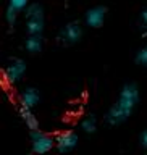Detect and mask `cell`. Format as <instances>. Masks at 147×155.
<instances>
[{
  "mask_svg": "<svg viewBox=\"0 0 147 155\" xmlns=\"http://www.w3.org/2000/svg\"><path fill=\"white\" fill-rule=\"evenodd\" d=\"M139 102V89L138 86L129 82V84H125L123 89L120 91L118 100L116 104L112 107V108L107 111L105 115V121L112 126H116L120 123H123L131 116V113L134 111L136 105Z\"/></svg>",
  "mask_w": 147,
  "mask_h": 155,
  "instance_id": "6da1fadb",
  "label": "cell"
},
{
  "mask_svg": "<svg viewBox=\"0 0 147 155\" xmlns=\"http://www.w3.org/2000/svg\"><path fill=\"white\" fill-rule=\"evenodd\" d=\"M26 31L29 36L42 34L44 31V10L39 3H32L26 8Z\"/></svg>",
  "mask_w": 147,
  "mask_h": 155,
  "instance_id": "7a4b0ae2",
  "label": "cell"
},
{
  "mask_svg": "<svg viewBox=\"0 0 147 155\" xmlns=\"http://www.w3.org/2000/svg\"><path fill=\"white\" fill-rule=\"evenodd\" d=\"M24 73H26V63H24V60H21V58H13L7 65V68L3 70V81L8 86H13V84L21 81Z\"/></svg>",
  "mask_w": 147,
  "mask_h": 155,
  "instance_id": "3957f363",
  "label": "cell"
},
{
  "mask_svg": "<svg viewBox=\"0 0 147 155\" xmlns=\"http://www.w3.org/2000/svg\"><path fill=\"white\" fill-rule=\"evenodd\" d=\"M31 147L32 152L37 155L48 153L50 150L55 147V139L50 137L48 134H44L41 131H31Z\"/></svg>",
  "mask_w": 147,
  "mask_h": 155,
  "instance_id": "277c9868",
  "label": "cell"
},
{
  "mask_svg": "<svg viewBox=\"0 0 147 155\" xmlns=\"http://www.w3.org/2000/svg\"><path fill=\"white\" fill-rule=\"evenodd\" d=\"M81 37H82V26L78 21L68 23L58 32V41H60V44H65V45L76 44Z\"/></svg>",
  "mask_w": 147,
  "mask_h": 155,
  "instance_id": "5b68a950",
  "label": "cell"
},
{
  "mask_svg": "<svg viewBox=\"0 0 147 155\" xmlns=\"http://www.w3.org/2000/svg\"><path fill=\"white\" fill-rule=\"evenodd\" d=\"M78 145V136L73 131H63L55 137V147L60 153H66Z\"/></svg>",
  "mask_w": 147,
  "mask_h": 155,
  "instance_id": "8992f818",
  "label": "cell"
},
{
  "mask_svg": "<svg viewBox=\"0 0 147 155\" xmlns=\"http://www.w3.org/2000/svg\"><path fill=\"white\" fill-rule=\"evenodd\" d=\"M105 16H107V8L102 7V5H97V7H92L86 12V16H84V21L89 28H100L105 21Z\"/></svg>",
  "mask_w": 147,
  "mask_h": 155,
  "instance_id": "52a82bcc",
  "label": "cell"
},
{
  "mask_svg": "<svg viewBox=\"0 0 147 155\" xmlns=\"http://www.w3.org/2000/svg\"><path fill=\"white\" fill-rule=\"evenodd\" d=\"M18 113L21 116V120L26 123V126L31 131H37L39 129V121L36 118V115H34L32 108H29V107H24V105H19L18 108Z\"/></svg>",
  "mask_w": 147,
  "mask_h": 155,
  "instance_id": "ba28073f",
  "label": "cell"
},
{
  "mask_svg": "<svg viewBox=\"0 0 147 155\" xmlns=\"http://www.w3.org/2000/svg\"><path fill=\"white\" fill-rule=\"evenodd\" d=\"M39 100H41V95H39L37 89H34V87H26L23 92H21V97H19V102H21V105L24 107H29V108H34Z\"/></svg>",
  "mask_w": 147,
  "mask_h": 155,
  "instance_id": "9c48e42d",
  "label": "cell"
},
{
  "mask_svg": "<svg viewBox=\"0 0 147 155\" xmlns=\"http://www.w3.org/2000/svg\"><path fill=\"white\" fill-rule=\"evenodd\" d=\"M24 47L29 53H37L41 52L42 48V36L41 34H34V36H29L24 42Z\"/></svg>",
  "mask_w": 147,
  "mask_h": 155,
  "instance_id": "30bf717a",
  "label": "cell"
},
{
  "mask_svg": "<svg viewBox=\"0 0 147 155\" xmlns=\"http://www.w3.org/2000/svg\"><path fill=\"white\" fill-rule=\"evenodd\" d=\"M81 129L84 131V133H95V129H97V120H95V116H87L86 120H82V123H81Z\"/></svg>",
  "mask_w": 147,
  "mask_h": 155,
  "instance_id": "8fae6325",
  "label": "cell"
},
{
  "mask_svg": "<svg viewBox=\"0 0 147 155\" xmlns=\"http://www.w3.org/2000/svg\"><path fill=\"white\" fill-rule=\"evenodd\" d=\"M8 7L16 10V12H23V10H26L29 7V0H10Z\"/></svg>",
  "mask_w": 147,
  "mask_h": 155,
  "instance_id": "7c38bea8",
  "label": "cell"
},
{
  "mask_svg": "<svg viewBox=\"0 0 147 155\" xmlns=\"http://www.w3.org/2000/svg\"><path fill=\"white\" fill-rule=\"evenodd\" d=\"M136 63L147 68V44L142 48H139V52L136 53Z\"/></svg>",
  "mask_w": 147,
  "mask_h": 155,
  "instance_id": "4fadbf2b",
  "label": "cell"
},
{
  "mask_svg": "<svg viewBox=\"0 0 147 155\" xmlns=\"http://www.w3.org/2000/svg\"><path fill=\"white\" fill-rule=\"evenodd\" d=\"M16 16H18V12L13 8L7 7V13H5V19H7V23L10 24V26H13L15 23H16Z\"/></svg>",
  "mask_w": 147,
  "mask_h": 155,
  "instance_id": "5bb4252c",
  "label": "cell"
},
{
  "mask_svg": "<svg viewBox=\"0 0 147 155\" xmlns=\"http://www.w3.org/2000/svg\"><path fill=\"white\" fill-rule=\"evenodd\" d=\"M141 28L144 29V36H147V7L141 12Z\"/></svg>",
  "mask_w": 147,
  "mask_h": 155,
  "instance_id": "9a60e30c",
  "label": "cell"
},
{
  "mask_svg": "<svg viewBox=\"0 0 147 155\" xmlns=\"http://www.w3.org/2000/svg\"><path fill=\"white\" fill-rule=\"evenodd\" d=\"M139 142H141V145H142L144 149H147V129H144L142 133H141V136H139Z\"/></svg>",
  "mask_w": 147,
  "mask_h": 155,
  "instance_id": "2e32d148",
  "label": "cell"
}]
</instances>
